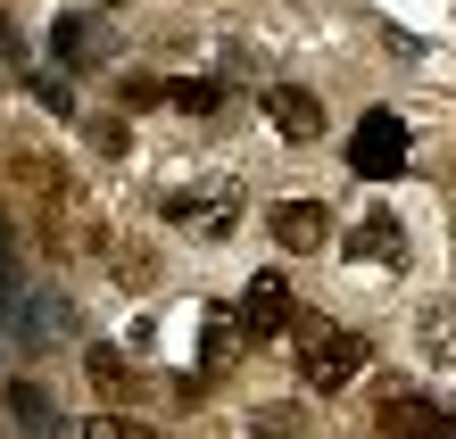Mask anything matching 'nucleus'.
<instances>
[{"label":"nucleus","instance_id":"13","mask_svg":"<svg viewBox=\"0 0 456 439\" xmlns=\"http://www.w3.org/2000/svg\"><path fill=\"white\" fill-rule=\"evenodd\" d=\"M249 439H290V415H257V423H249Z\"/></svg>","mask_w":456,"mask_h":439},{"label":"nucleus","instance_id":"4","mask_svg":"<svg viewBox=\"0 0 456 439\" xmlns=\"http://www.w3.org/2000/svg\"><path fill=\"white\" fill-rule=\"evenodd\" d=\"M265 117H274L282 142H324V100H315L307 84H274L265 92Z\"/></svg>","mask_w":456,"mask_h":439},{"label":"nucleus","instance_id":"6","mask_svg":"<svg viewBox=\"0 0 456 439\" xmlns=\"http://www.w3.org/2000/svg\"><path fill=\"white\" fill-rule=\"evenodd\" d=\"M9 415L25 423V439H67V423H59V406H50L34 381H9Z\"/></svg>","mask_w":456,"mask_h":439},{"label":"nucleus","instance_id":"8","mask_svg":"<svg viewBox=\"0 0 456 439\" xmlns=\"http://www.w3.org/2000/svg\"><path fill=\"white\" fill-rule=\"evenodd\" d=\"M158 100H175L183 117H208V108H224V84L216 75H175V84H158Z\"/></svg>","mask_w":456,"mask_h":439},{"label":"nucleus","instance_id":"1","mask_svg":"<svg viewBox=\"0 0 456 439\" xmlns=\"http://www.w3.org/2000/svg\"><path fill=\"white\" fill-rule=\"evenodd\" d=\"M348 175L357 183H398L407 175V125H398V108H365L348 125Z\"/></svg>","mask_w":456,"mask_h":439},{"label":"nucleus","instance_id":"9","mask_svg":"<svg viewBox=\"0 0 456 439\" xmlns=\"http://www.w3.org/2000/svg\"><path fill=\"white\" fill-rule=\"evenodd\" d=\"M357 257H407V232H398L390 215H373V224L357 232Z\"/></svg>","mask_w":456,"mask_h":439},{"label":"nucleus","instance_id":"10","mask_svg":"<svg viewBox=\"0 0 456 439\" xmlns=\"http://www.w3.org/2000/svg\"><path fill=\"white\" fill-rule=\"evenodd\" d=\"M232 340H240V332H232V323H224V315H208V332H200V365H208V373H216V365H224V356H232Z\"/></svg>","mask_w":456,"mask_h":439},{"label":"nucleus","instance_id":"5","mask_svg":"<svg viewBox=\"0 0 456 439\" xmlns=\"http://www.w3.org/2000/svg\"><path fill=\"white\" fill-rule=\"evenodd\" d=\"M265 232H274L282 249L307 257V249H324V240H332V207H324V199H282L274 215H265Z\"/></svg>","mask_w":456,"mask_h":439},{"label":"nucleus","instance_id":"11","mask_svg":"<svg viewBox=\"0 0 456 439\" xmlns=\"http://www.w3.org/2000/svg\"><path fill=\"white\" fill-rule=\"evenodd\" d=\"M92 381H100V390H125V356L117 348H92Z\"/></svg>","mask_w":456,"mask_h":439},{"label":"nucleus","instance_id":"7","mask_svg":"<svg viewBox=\"0 0 456 439\" xmlns=\"http://www.w3.org/2000/svg\"><path fill=\"white\" fill-rule=\"evenodd\" d=\"M50 59H59V67H92V59H100L92 17H50Z\"/></svg>","mask_w":456,"mask_h":439},{"label":"nucleus","instance_id":"2","mask_svg":"<svg viewBox=\"0 0 456 439\" xmlns=\"http://www.w3.org/2000/svg\"><path fill=\"white\" fill-rule=\"evenodd\" d=\"M357 365H365V340H348V332H324V340H307V398H332V390H348L357 381Z\"/></svg>","mask_w":456,"mask_h":439},{"label":"nucleus","instance_id":"12","mask_svg":"<svg viewBox=\"0 0 456 439\" xmlns=\"http://www.w3.org/2000/svg\"><path fill=\"white\" fill-rule=\"evenodd\" d=\"M92 439H158V431H150V423H117V415H100Z\"/></svg>","mask_w":456,"mask_h":439},{"label":"nucleus","instance_id":"14","mask_svg":"<svg viewBox=\"0 0 456 439\" xmlns=\"http://www.w3.org/2000/svg\"><path fill=\"white\" fill-rule=\"evenodd\" d=\"M407 439H440V431H407Z\"/></svg>","mask_w":456,"mask_h":439},{"label":"nucleus","instance_id":"15","mask_svg":"<svg viewBox=\"0 0 456 439\" xmlns=\"http://www.w3.org/2000/svg\"><path fill=\"white\" fill-rule=\"evenodd\" d=\"M100 9H125V0H100Z\"/></svg>","mask_w":456,"mask_h":439},{"label":"nucleus","instance_id":"3","mask_svg":"<svg viewBox=\"0 0 456 439\" xmlns=\"http://www.w3.org/2000/svg\"><path fill=\"white\" fill-rule=\"evenodd\" d=\"M240 340H282L290 332V282L282 273H257L249 290H240V323H232Z\"/></svg>","mask_w":456,"mask_h":439}]
</instances>
